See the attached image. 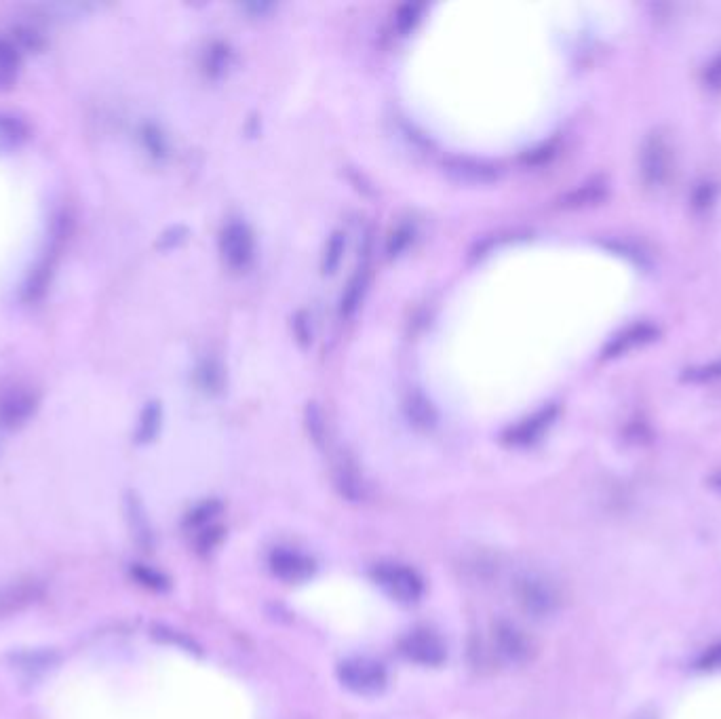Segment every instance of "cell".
Here are the masks:
<instances>
[{
  "label": "cell",
  "instance_id": "obj_1",
  "mask_svg": "<svg viewBox=\"0 0 721 719\" xmlns=\"http://www.w3.org/2000/svg\"><path fill=\"white\" fill-rule=\"evenodd\" d=\"M376 585L399 604H416L424 595V580L420 574L397 561H380L372 568Z\"/></svg>",
  "mask_w": 721,
  "mask_h": 719
},
{
  "label": "cell",
  "instance_id": "obj_2",
  "mask_svg": "<svg viewBox=\"0 0 721 719\" xmlns=\"http://www.w3.org/2000/svg\"><path fill=\"white\" fill-rule=\"evenodd\" d=\"M340 684L361 696L380 694L388 684V673L382 663L367 656L346 658L338 665Z\"/></svg>",
  "mask_w": 721,
  "mask_h": 719
},
{
  "label": "cell",
  "instance_id": "obj_3",
  "mask_svg": "<svg viewBox=\"0 0 721 719\" xmlns=\"http://www.w3.org/2000/svg\"><path fill=\"white\" fill-rule=\"evenodd\" d=\"M667 719H721V679L688 690Z\"/></svg>",
  "mask_w": 721,
  "mask_h": 719
},
{
  "label": "cell",
  "instance_id": "obj_4",
  "mask_svg": "<svg viewBox=\"0 0 721 719\" xmlns=\"http://www.w3.org/2000/svg\"><path fill=\"white\" fill-rule=\"evenodd\" d=\"M399 652L420 667H441L447 658L445 641L428 629H414L399 641Z\"/></svg>",
  "mask_w": 721,
  "mask_h": 719
},
{
  "label": "cell",
  "instance_id": "obj_5",
  "mask_svg": "<svg viewBox=\"0 0 721 719\" xmlns=\"http://www.w3.org/2000/svg\"><path fill=\"white\" fill-rule=\"evenodd\" d=\"M268 568L279 580L287 582V585H300L315 576L317 563L315 559L289 547H277L272 549L268 557Z\"/></svg>",
  "mask_w": 721,
  "mask_h": 719
},
{
  "label": "cell",
  "instance_id": "obj_6",
  "mask_svg": "<svg viewBox=\"0 0 721 719\" xmlns=\"http://www.w3.org/2000/svg\"><path fill=\"white\" fill-rule=\"evenodd\" d=\"M38 397L30 386L11 384L0 391V424L5 429H19L36 412Z\"/></svg>",
  "mask_w": 721,
  "mask_h": 719
},
{
  "label": "cell",
  "instance_id": "obj_7",
  "mask_svg": "<svg viewBox=\"0 0 721 719\" xmlns=\"http://www.w3.org/2000/svg\"><path fill=\"white\" fill-rule=\"evenodd\" d=\"M222 251H224V260L232 268L245 266L251 258V251H253V241H251L249 230L243 224H230L222 235Z\"/></svg>",
  "mask_w": 721,
  "mask_h": 719
},
{
  "label": "cell",
  "instance_id": "obj_8",
  "mask_svg": "<svg viewBox=\"0 0 721 719\" xmlns=\"http://www.w3.org/2000/svg\"><path fill=\"white\" fill-rule=\"evenodd\" d=\"M38 597H41V587L34 580L17 582V585L0 589V618L34 604Z\"/></svg>",
  "mask_w": 721,
  "mask_h": 719
},
{
  "label": "cell",
  "instance_id": "obj_9",
  "mask_svg": "<svg viewBox=\"0 0 721 719\" xmlns=\"http://www.w3.org/2000/svg\"><path fill=\"white\" fill-rule=\"evenodd\" d=\"M494 644L502 656L511 660L525 656V639L521 631L511 623H504V620H498L494 625Z\"/></svg>",
  "mask_w": 721,
  "mask_h": 719
},
{
  "label": "cell",
  "instance_id": "obj_10",
  "mask_svg": "<svg viewBox=\"0 0 721 719\" xmlns=\"http://www.w3.org/2000/svg\"><path fill=\"white\" fill-rule=\"evenodd\" d=\"M28 138V127L17 116L0 114V148L19 146Z\"/></svg>",
  "mask_w": 721,
  "mask_h": 719
},
{
  "label": "cell",
  "instance_id": "obj_11",
  "mask_svg": "<svg viewBox=\"0 0 721 719\" xmlns=\"http://www.w3.org/2000/svg\"><path fill=\"white\" fill-rule=\"evenodd\" d=\"M222 504L218 500H207V502H201L194 507L188 515H186V521L184 526L188 530H203L207 526H211V521L216 519V515L220 513Z\"/></svg>",
  "mask_w": 721,
  "mask_h": 719
},
{
  "label": "cell",
  "instance_id": "obj_12",
  "mask_svg": "<svg viewBox=\"0 0 721 719\" xmlns=\"http://www.w3.org/2000/svg\"><path fill=\"white\" fill-rule=\"evenodd\" d=\"M131 576L140 582V585H144L146 589H152V591H165L169 587V580L157 572L152 570L148 566H142V563H135V566L131 568Z\"/></svg>",
  "mask_w": 721,
  "mask_h": 719
},
{
  "label": "cell",
  "instance_id": "obj_13",
  "mask_svg": "<svg viewBox=\"0 0 721 719\" xmlns=\"http://www.w3.org/2000/svg\"><path fill=\"white\" fill-rule=\"evenodd\" d=\"M159 424H161V410L157 403L148 405L144 414H142V420H140V429H138V441L142 443H148L154 439V435H157L159 431Z\"/></svg>",
  "mask_w": 721,
  "mask_h": 719
},
{
  "label": "cell",
  "instance_id": "obj_14",
  "mask_svg": "<svg viewBox=\"0 0 721 719\" xmlns=\"http://www.w3.org/2000/svg\"><path fill=\"white\" fill-rule=\"evenodd\" d=\"M19 57H22V51H19V47L13 43V38L0 36V66L15 72Z\"/></svg>",
  "mask_w": 721,
  "mask_h": 719
},
{
  "label": "cell",
  "instance_id": "obj_15",
  "mask_svg": "<svg viewBox=\"0 0 721 719\" xmlns=\"http://www.w3.org/2000/svg\"><path fill=\"white\" fill-rule=\"evenodd\" d=\"M340 237L342 235H336V239L331 241V249L327 254V260H325V272H334V268H336V264L340 260V254H338V251H342V239Z\"/></svg>",
  "mask_w": 721,
  "mask_h": 719
},
{
  "label": "cell",
  "instance_id": "obj_16",
  "mask_svg": "<svg viewBox=\"0 0 721 719\" xmlns=\"http://www.w3.org/2000/svg\"><path fill=\"white\" fill-rule=\"evenodd\" d=\"M13 81V70L0 66V87H7Z\"/></svg>",
  "mask_w": 721,
  "mask_h": 719
}]
</instances>
